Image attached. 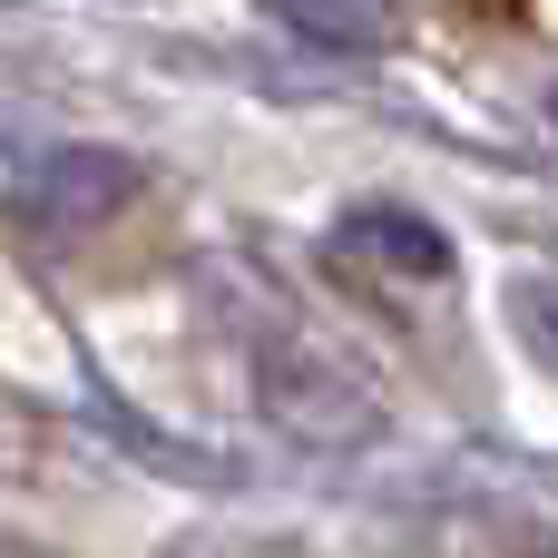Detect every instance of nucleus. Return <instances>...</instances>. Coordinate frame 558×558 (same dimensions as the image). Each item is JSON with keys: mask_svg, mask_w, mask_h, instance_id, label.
I'll use <instances>...</instances> for the list:
<instances>
[{"mask_svg": "<svg viewBox=\"0 0 558 558\" xmlns=\"http://www.w3.org/2000/svg\"><path fill=\"white\" fill-rule=\"evenodd\" d=\"M549 128H558V88H549Z\"/></svg>", "mask_w": 558, "mask_h": 558, "instance_id": "6", "label": "nucleus"}, {"mask_svg": "<svg viewBox=\"0 0 558 558\" xmlns=\"http://www.w3.org/2000/svg\"><path fill=\"white\" fill-rule=\"evenodd\" d=\"M128 186H137V167H128L118 147H49V157L10 186V216L39 226V235H78V226H108V216L128 206Z\"/></svg>", "mask_w": 558, "mask_h": 558, "instance_id": "1", "label": "nucleus"}, {"mask_svg": "<svg viewBox=\"0 0 558 558\" xmlns=\"http://www.w3.org/2000/svg\"><path fill=\"white\" fill-rule=\"evenodd\" d=\"M284 29H294V39H314V49H343V59H363V49H383V39H392V20H383V10H284Z\"/></svg>", "mask_w": 558, "mask_h": 558, "instance_id": "3", "label": "nucleus"}, {"mask_svg": "<svg viewBox=\"0 0 558 558\" xmlns=\"http://www.w3.org/2000/svg\"><path fill=\"white\" fill-rule=\"evenodd\" d=\"M353 245L392 255L402 275H451V235L422 226V216H402V206H363V216H353Z\"/></svg>", "mask_w": 558, "mask_h": 558, "instance_id": "2", "label": "nucleus"}, {"mask_svg": "<svg viewBox=\"0 0 558 558\" xmlns=\"http://www.w3.org/2000/svg\"><path fill=\"white\" fill-rule=\"evenodd\" d=\"M510 333H520L530 363L558 373V275H520V284H510Z\"/></svg>", "mask_w": 558, "mask_h": 558, "instance_id": "4", "label": "nucleus"}, {"mask_svg": "<svg viewBox=\"0 0 558 558\" xmlns=\"http://www.w3.org/2000/svg\"><path fill=\"white\" fill-rule=\"evenodd\" d=\"M0 558H59V549H39V539H20V530H0Z\"/></svg>", "mask_w": 558, "mask_h": 558, "instance_id": "5", "label": "nucleus"}]
</instances>
